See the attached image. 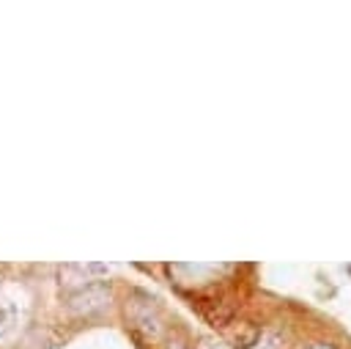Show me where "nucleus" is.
<instances>
[{
	"mask_svg": "<svg viewBox=\"0 0 351 349\" xmlns=\"http://www.w3.org/2000/svg\"><path fill=\"white\" fill-rule=\"evenodd\" d=\"M244 349H288V346H285V338H282L280 333L263 330V333H258Z\"/></svg>",
	"mask_w": 351,
	"mask_h": 349,
	"instance_id": "f03ea898",
	"label": "nucleus"
},
{
	"mask_svg": "<svg viewBox=\"0 0 351 349\" xmlns=\"http://www.w3.org/2000/svg\"><path fill=\"white\" fill-rule=\"evenodd\" d=\"M195 349H225L222 344H217L214 338H200L197 344H195Z\"/></svg>",
	"mask_w": 351,
	"mask_h": 349,
	"instance_id": "7ed1b4c3",
	"label": "nucleus"
},
{
	"mask_svg": "<svg viewBox=\"0 0 351 349\" xmlns=\"http://www.w3.org/2000/svg\"><path fill=\"white\" fill-rule=\"evenodd\" d=\"M107 305H110V286L99 283V280L66 297V308L74 316H96V313L107 311Z\"/></svg>",
	"mask_w": 351,
	"mask_h": 349,
	"instance_id": "f257e3e1",
	"label": "nucleus"
},
{
	"mask_svg": "<svg viewBox=\"0 0 351 349\" xmlns=\"http://www.w3.org/2000/svg\"><path fill=\"white\" fill-rule=\"evenodd\" d=\"M304 349H337V346H332V344H326V341H318V344H310V346H304Z\"/></svg>",
	"mask_w": 351,
	"mask_h": 349,
	"instance_id": "39448f33",
	"label": "nucleus"
},
{
	"mask_svg": "<svg viewBox=\"0 0 351 349\" xmlns=\"http://www.w3.org/2000/svg\"><path fill=\"white\" fill-rule=\"evenodd\" d=\"M167 349H186V344H184L181 338H170V341H167Z\"/></svg>",
	"mask_w": 351,
	"mask_h": 349,
	"instance_id": "20e7f679",
	"label": "nucleus"
}]
</instances>
